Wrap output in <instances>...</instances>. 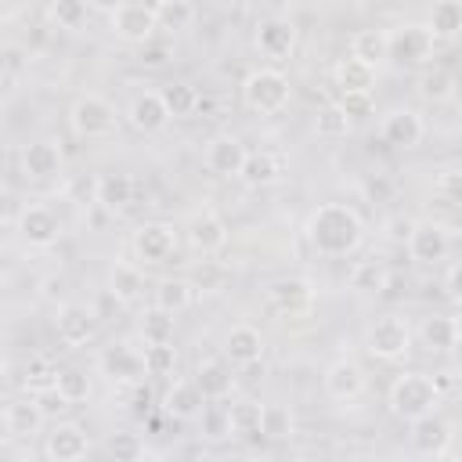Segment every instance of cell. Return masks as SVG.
<instances>
[{
    "label": "cell",
    "instance_id": "cell-1",
    "mask_svg": "<svg viewBox=\"0 0 462 462\" xmlns=\"http://www.w3.org/2000/svg\"><path fill=\"white\" fill-rule=\"evenodd\" d=\"M307 238L321 256H346L361 245L365 238V220L354 206L343 202H325L310 213L307 220Z\"/></svg>",
    "mask_w": 462,
    "mask_h": 462
},
{
    "label": "cell",
    "instance_id": "cell-2",
    "mask_svg": "<svg viewBox=\"0 0 462 462\" xmlns=\"http://www.w3.org/2000/svg\"><path fill=\"white\" fill-rule=\"evenodd\" d=\"M440 401L444 397H440V390L433 386V379L426 372H404L390 386V411L397 419H404V422H411V419H419L426 411H437Z\"/></svg>",
    "mask_w": 462,
    "mask_h": 462
},
{
    "label": "cell",
    "instance_id": "cell-3",
    "mask_svg": "<svg viewBox=\"0 0 462 462\" xmlns=\"http://www.w3.org/2000/svg\"><path fill=\"white\" fill-rule=\"evenodd\" d=\"M289 79L278 69H256L242 83V105L256 116H278L289 105Z\"/></svg>",
    "mask_w": 462,
    "mask_h": 462
},
{
    "label": "cell",
    "instance_id": "cell-4",
    "mask_svg": "<svg viewBox=\"0 0 462 462\" xmlns=\"http://www.w3.org/2000/svg\"><path fill=\"white\" fill-rule=\"evenodd\" d=\"M69 123H72V130H76L79 137H108V134H116V126H119V112H116V105H112L108 97H101V94H83V97L72 101Z\"/></svg>",
    "mask_w": 462,
    "mask_h": 462
},
{
    "label": "cell",
    "instance_id": "cell-5",
    "mask_svg": "<svg viewBox=\"0 0 462 462\" xmlns=\"http://www.w3.org/2000/svg\"><path fill=\"white\" fill-rule=\"evenodd\" d=\"M365 343H368V354H372L375 361H401V357L411 350V328H408L404 318L383 314V318H375V321L368 325Z\"/></svg>",
    "mask_w": 462,
    "mask_h": 462
},
{
    "label": "cell",
    "instance_id": "cell-6",
    "mask_svg": "<svg viewBox=\"0 0 462 462\" xmlns=\"http://www.w3.org/2000/svg\"><path fill=\"white\" fill-rule=\"evenodd\" d=\"M433 43L437 40L426 32V25H401L386 32V58L397 65H426L433 58Z\"/></svg>",
    "mask_w": 462,
    "mask_h": 462
},
{
    "label": "cell",
    "instance_id": "cell-7",
    "mask_svg": "<svg viewBox=\"0 0 462 462\" xmlns=\"http://www.w3.org/2000/svg\"><path fill=\"white\" fill-rule=\"evenodd\" d=\"M112 29H116V36L126 40V43H148L152 32H155L159 25H155V11H152V4L126 0L123 7L112 11Z\"/></svg>",
    "mask_w": 462,
    "mask_h": 462
},
{
    "label": "cell",
    "instance_id": "cell-8",
    "mask_svg": "<svg viewBox=\"0 0 462 462\" xmlns=\"http://www.w3.org/2000/svg\"><path fill=\"white\" fill-rule=\"evenodd\" d=\"M14 227H18V235H22L29 245H36V249L54 245L58 235H61V220H58V213L47 209V206H22Z\"/></svg>",
    "mask_w": 462,
    "mask_h": 462
},
{
    "label": "cell",
    "instance_id": "cell-9",
    "mask_svg": "<svg viewBox=\"0 0 462 462\" xmlns=\"http://www.w3.org/2000/svg\"><path fill=\"white\" fill-rule=\"evenodd\" d=\"M408 253L415 263H440L451 249V238H448V227L433 224V220H422V224H411L408 231Z\"/></svg>",
    "mask_w": 462,
    "mask_h": 462
},
{
    "label": "cell",
    "instance_id": "cell-10",
    "mask_svg": "<svg viewBox=\"0 0 462 462\" xmlns=\"http://www.w3.org/2000/svg\"><path fill=\"white\" fill-rule=\"evenodd\" d=\"M184 231H188V245H191L195 253H202V256H213V253H220V249L227 245V224H224L213 209L191 213Z\"/></svg>",
    "mask_w": 462,
    "mask_h": 462
},
{
    "label": "cell",
    "instance_id": "cell-11",
    "mask_svg": "<svg viewBox=\"0 0 462 462\" xmlns=\"http://www.w3.org/2000/svg\"><path fill=\"white\" fill-rule=\"evenodd\" d=\"M97 336V314L87 303H61L58 307V339L69 346H83Z\"/></svg>",
    "mask_w": 462,
    "mask_h": 462
},
{
    "label": "cell",
    "instance_id": "cell-12",
    "mask_svg": "<svg viewBox=\"0 0 462 462\" xmlns=\"http://www.w3.org/2000/svg\"><path fill=\"white\" fill-rule=\"evenodd\" d=\"M314 303V289L307 278H278L267 285V307L278 314H303Z\"/></svg>",
    "mask_w": 462,
    "mask_h": 462
},
{
    "label": "cell",
    "instance_id": "cell-13",
    "mask_svg": "<svg viewBox=\"0 0 462 462\" xmlns=\"http://www.w3.org/2000/svg\"><path fill=\"white\" fill-rule=\"evenodd\" d=\"M87 451H90V440H87L83 426H76V422H54V430L43 440V455L54 462H76Z\"/></svg>",
    "mask_w": 462,
    "mask_h": 462
},
{
    "label": "cell",
    "instance_id": "cell-14",
    "mask_svg": "<svg viewBox=\"0 0 462 462\" xmlns=\"http://www.w3.org/2000/svg\"><path fill=\"white\" fill-rule=\"evenodd\" d=\"M365 390V368L350 357H339L325 368V393L332 401H354Z\"/></svg>",
    "mask_w": 462,
    "mask_h": 462
},
{
    "label": "cell",
    "instance_id": "cell-15",
    "mask_svg": "<svg viewBox=\"0 0 462 462\" xmlns=\"http://www.w3.org/2000/svg\"><path fill=\"white\" fill-rule=\"evenodd\" d=\"M451 440V422L440 419L437 411H426L419 419H411V448L419 455H444Z\"/></svg>",
    "mask_w": 462,
    "mask_h": 462
},
{
    "label": "cell",
    "instance_id": "cell-16",
    "mask_svg": "<svg viewBox=\"0 0 462 462\" xmlns=\"http://www.w3.org/2000/svg\"><path fill=\"white\" fill-rule=\"evenodd\" d=\"M379 134H383V141L393 144V148H415V144L422 141L426 126H422L419 112H411V108H393L390 116H383Z\"/></svg>",
    "mask_w": 462,
    "mask_h": 462
},
{
    "label": "cell",
    "instance_id": "cell-17",
    "mask_svg": "<svg viewBox=\"0 0 462 462\" xmlns=\"http://www.w3.org/2000/svg\"><path fill=\"white\" fill-rule=\"evenodd\" d=\"M177 238H173V227L170 224H141L134 231V253L144 260V263H162L170 253H173Z\"/></svg>",
    "mask_w": 462,
    "mask_h": 462
},
{
    "label": "cell",
    "instance_id": "cell-18",
    "mask_svg": "<svg viewBox=\"0 0 462 462\" xmlns=\"http://www.w3.org/2000/svg\"><path fill=\"white\" fill-rule=\"evenodd\" d=\"M61 166H65V155H61V148L54 141H32L22 152V170L32 180H51V177L61 173Z\"/></svg>",
    "mask_w": 462,
    "mask_h": 462
},
{
    "label": "cell",
    "instance_id": "cell-19",
    "mask_svg": "<svg viewBox=\"0 0 462 462\" xmlns=\"http://www.w3.org/2000/svg\"><path fill=\"white\" fill-rule=\"evenodd\" d=\"M256 47L267 58H289L296 47V25L289 18H263L256 25Z\"/></svg>",
    "mask_w": 462,
    "mask_h": 462
},
{
    "label": "cell",
    "instance_id": "cell-20",
    "mask_svg": "<svg viewBox=\"0 0 462 462\" xmlns=\"http://www.w3.org/2000/svg\"><path fill=\"white\" fill-rule=\"evenodd\" d=\"M242 162H245V144H242L238 137L220 134V137H213V141L206 144V166H209L217 177H238Z\"/></svg>",
    "mask_w": 462,
    "mask_h": 462
},
{
    "label": "cell",
    "instance_id": "cell-21",
    "mask_svg": "<svg viewBox=\"0 0 462 462\" xmlns=\"http://www.w3.org/2000/svg\"><path fill=\"white\" fill-rule=\"evenodd\" d=\"M224 354H227L231 365L253 368V365L263 357V336H260V328H253V325H235V328L224 336Z\"/></svg>",
    "mask_w": 462,
    "mask_h": 462
},
{
    "label": "cell",
    "instance_id": "cell-22",
    "mask_svg": "<svg viewBox=\"0 0 462 462\" xmlns=\"http://www.w3.org/2000/svg\"><path fill=\"white\" fill-rule=\"evenodd\" d=\"M126 119H130L134 130H141V134H155V130H162V126L170 123V112H166L159 90H144V94H137V97L130 101Z\"/></svg>",
    "mask_w": 462,
    "mask_h": 462
},
{
    "label": "cell",
    "instance_id": "cell-23",
    "mask_svg": "<svg viewBox=\"0 0 462 462\" xmlns=\"http://www.w3.org/2000/svg\"><path fill=\"white\" fill-rule=\"evenodd\" d=\"M101 372H105L112 383H130V386H134V383L144 375L141 350H134V346H126V343L108 346V350L101 354Z\"/></svg>",
    "mask_w": 462,
    "mask_h": 462
},
{
    "label": "cell",
    "instance_id": "cell-24",
    "mask_svg": "<svg viewBox=\"0 0 462 462\" xmlns=\"http://www.w3.org/2000/svg\"><path fill=\"white\" fill-rule=\"evenodd\" d=\"M224 426H227V433L238 437V440H256V437H263V404H256V401H238V404H231L227 415H224Z\"/></svg>",
    "mask_w": 462,
    "mask_h": 462
},
{
    "label": "cell",
    "instance_id": "cell-25",
    "mask_svg": "<svg viewBox=\"0 0 462 462\" xmlns=\"http://www.w3.org/2000/svg\"><path fill=\"white\" fill-rule=\"evenodd\" d=\"M40 426H43V411H40V404L32 397L7 401V408H4V430L11 437H32V433H40Z\"/></svg>",
    "mask_w": 462,
    "mask_h": 462
},
{
    "label": "cell",
    "instance_id": "cell-26",
    "mask_svg": "<svg viewBox=\"0 0 462 462\" xmlns=\"http://www.w3.org/2000/svg\"><path fill=\"white\" fill-rule=\"evenodd\" d=\"M238 177L249 188H267L282 180V159L274 152H245V162L238 170Z\"/></svg>",
    "mask_w": 462,
    "mask_h": 462
},
{
    "label": "cell",
    "instance_id": "cell-27",
    "mask_svg": "<svg viewBox=\"0 0 462 462\" xmlns=\"http://www.w3.org/2000/svg\"><path fill=\"white\" fill-rule=\"evenodd\" d=\"M94 202H97L101 209H108V213L126 209V206L134 202V180H130L126 173H105V177H97V195H94Z\"/></svg>",
    "mask_w": 462,
    "mask_h": 462
},
{
    "label": "cell",
    "instance_id": "cell-28",
    "mask_svg": "<svg viewBox=\"0 0 462 462\" xmlns=\"http://www.w3.org/2000/svg\"><path fill=\"white\" fill-rule=\"evenodd\" d=\"M422 343L433 354H448L458 346V321L451 314H433L422 321Z\"/></svg>",
    "mask_w": 462,
    "mask_h": 462
},
{
    "label": "cell",
    "instance_id": "cell-29",
    "mask_svg": "<svg viewBox=\"0 0 462 462\" xmlns=\"http://www.w3.org/2000/svg\"><path fill=\"white\" fill-rule=\"evenodd\" d=\"M202 401L206 397L199 393L195 383H173L166 390V397H162V411L173 415V419H195L202 411Z\"/></svg>",
    "mask_w": 462,
    "mask_h": 462
},
{
    "label": "cell",
    "instance_id": "cell-30",
    "mask_svg": "<svg viewBox=\"0 0 462 462\" xmlns=\"http://www.w3.org/2000/svg\"><path fill=\"white\" fill-rule=\"evenodd\" d=\"M191 300H195V285H191L188 278H162V282L155 285V307L166 310V314L188 310Z\"/></svg>",
    "mask_w": 462,
    "mask_h": 462
},
{
    "label": "cell",
    "instance_id": "cell-31",
    "mask_svg": "<svg viewBox=\"0 0 462 462\" xmlns=\"http://www.w3.org/2000/svg\"><path fill=\"white\" fill-rule=\"evenodd\" d=\"M458 29H462V4H458V0H437L426 32H430L433 40H455Z\"/></svg>",
    "mask_w": 462,
    "mask_h": 462
},
{
    "label": "cell",
    "instance_id": "cell-32",
    "mask_svg": "<svg viewBox=\"0 0 462 462\" xmlns=\"http://www.w3.org/2000/svg\"><path fill=\"white\" fill-rule=\"evenodd\" d=\"M108 292L119 300V303H134L141 292H144V274L134 267V263H116L108 271Z\"/></svg>",
    "mask_w": 462,
    "mask_h": 462
},
{
    "label": "cell",
    "instance_id": "cell-33",
    "mask_svg": "<svg viewBox=\"0 0 462 462\" xmlns=\"http://www.w3.org/2000/svg\"><path fill=\"white\" fill-rule=\"evenodd\" d=\"M386 282H390V274H386V267H383L379 260H357V263L350 267V289H354V292L379 296V292L386 289Z\"/></svg>",
    "mask_w": 462,
    "mask_h": 462
},
{
    "label": "cell",
    "instance_id": "cell-34",
    "mask_svg": "<svg viewBox=\"0 0 462 462\" xmlns=\"http://www.w3.org/2000/svg\"><path fill=\"white\" fill-rule=\"evenodd\" d=\"M141 365H144V375L152 379H166L177 372V350H173V339L166 343H144L141 350Z\"/></svg>",
    "mask_w": 462,
    "mask_h": 462
},
{
    "label": "cell",
    "instance_id": "cell-35",
    "mask_svg": "<svg viewBox=\"0 0 462 462\" xmlns=\"http://www.w3.org/2000/svg\"><path fill=\"white\" fill-rule=\"evenodd\" d=\"M336 87L346 90H372L375 87V65H365L357 58H343L336 65Z\"/></svg>",
    "mask_w": 462,
    "mask_h": 462
},
{
    "label": "cell",
    "instance_id": "cell-36",
    "mask_svg": "<svg viewBox=\"0 0 462 462\" xmlns=\"http://www.w3.org/2000/svg\"><path fill=\"white\" fill-rule=\"evenodd\" d=\"M231 383H235L231 379V368L220 365V361H206L195 372V386H199L202 397H227L231 393Z\"/></svg>",
    "mask_w": 462,
    "mask_h": 462
},
{
    "label": "cell",
    "instance_id": "cell-37",
    "mask_svg": "<svg viewBox=\"0 0 462 462\" xmlns=\"http://www.w3.org/2000/svg\"><path fill=\"white\" fill-rule=\"evenodd\" d=\"M152 11H155V25L170 29V32H180V29H188L195 22L191 0H155Z\"/></svg>",
    "mask_w": 462,
    "mask_h": 462
},
{
    "label": "cell",
    "instance_id": "cell-38",
    "mask_svg": "<svg viewBox=\"0 0 462 462\" xmlns=\"http://www.w3.org/2000/svg\"><path fill=\"white\" fill-rule=\"evenodd\" d=\"M350 58L365 65H379L386 58V32L383 29H357L350 40Z\"/></svg>",
    "mask_w": 462,
    "mask_h": 462
},
{
    "label": "cell",
    "instance_id": "cell-39",
    "mask_svg": "<svg viewBox=\"0 0 462 462\" xmlns=\"http://www.w3.org/2000/svg\"><path fill=\"white\" fill-rule=\"evenodd\" d=\"M170 119H184V116H195V105H199V90L191 83H170L159 90Z\"/></svg>",
    "mask_w": 462,
    "mask_h": 462
},
{
    "label": "cell",
    "instance_id": "cell-40",
    "mask_svg": "<svg viewBox=\"0 0 462 462\" xmlns=\"http://www.w3.org/2000/svg\"><path fill=\"white\" fill-rule=\"evenodd\" d=\"M350 126H354V123H350V116L339 108V101L321 105L318 116H314V130H318V137H325V141H339V137H346Z\"/></svg>",
    "mask_w": 462,
    "mask_h": 462
},
{
    "label": "cell",
    "instance_id": "cell-41",
    "mask_svg": "<svg viewBox=\"0 0 462 462\" xmlns=\"http://www.w3.org/2000/svg\"><path fill=\"white\" fill-rule=\"evenodd\" d=\"M141 336H144V343H166V339H173V314L152 307L141 318Z\"/></svg>",
    "mask_w": 462,
    "mask_h": 462
},
{
    "label": "cell",
    "instance_id": "cell-42",
    "mask_svg": "<svg viewBox=\"0 0 462 462\" xmlns=\"http://www.w3.org/2000/svg\"><path fill=\"white\" fill-rule=\"evenodd\" d=\"M54 386H58L72 404H79V401L90 397V375L79 372V368H61V372L54 375Z\"/></svg>",
    "mask_w": 462,
    "mask_h": 462
},
{
    "label": "cell",
    "instance_id": "cell-43",
    "mask_svg": "<svg viewBox=\"0 0 462 462\" xmlns=\"http://www.w3.org/2000/svg\"><path fill=\"white\" fill-rule=\"evenodd\" d=\"M51 18L58 29H79L87 22V0H51Z\"/></svg>",
    "mask_w": 462,
    "mask_h": 462
},
{
    "label": "cell",
    "instance_id": "cell-44",
    "mask_svg": "<svg viewBox=\"0 0 462 462\" xmlns=\"http://www.w3.org/2000/svg\"><path fill=\"white\" fill-rule=\"evenodd\" d=\"M419 87H422V97H430V101H448V97L455 94V76H451L448 69H430Z\"/></svg>",
    "mask_w": 462,
    "mask_h": 462
},
{
    "label": "cell",
    "instance_id": "cell-45",
    "mask_svg": "<svg viewBox=\"0 0 462 462\" xmlns=\"http://www.w3.org/2000/svg\"><path fill=\"white\" fill-rule=\"evenodd\" d=\"M32 401L40 404V411H43V419H58V415H65L69 408H72V401L51 383V386H40V390H32Z\"/></svg>",
    "mask_w": 462,
    "mask_h": 462
},
{
    "label": "cell",
    "instance_id": "cell-46",
    "mask_svg": "<svg viewBox=\"0 0 462 462\" xmlns=\"http://www.w3.org/2000/svg\"><path fill=\"white\" fill-rule=\"evenodd\" d=\"M105 448H108V455H112L116 462H134V458L144 455V444H141L137 433H112Z\"/></svg>",
    "mask_w": 462,
    "mask_h": 462
},
{
    "label": "cell",
    "instance_id": "cell-47",
    "mask_svg": "<svg viewBox=\"0 0 462 462\" xmlns=\"http://www.w3.org/2000/svg\"><path fill=\"white\" fill-rule=\"evenodd\" d=\"M263 437H292V415L289 408H263Z\"/></svg>",
    "mask_w": 462,
    "mask_h": 462
},
{
    "label": "cell",
    "instance_id": "cell-48",
    "mask_svg": "<svg viewBox=\"0 0 462 462\" xmlns=\"http://www.w3.org/2000/svg\"><path fill=\"white\" fill-rule=\"evenodd\" d=\"M339 108L350 116V123L372 116V90H346V94L339 97Z\"/></svg>",
    "mask_w": 462,
    "mask_h": 462
},
{
    "label": "cell",
    "instance_id": "cell-49",
    "mask_svg": "<svg viewBox=\"0 0 462 462\" xmlns=\"http://www.w3.org/2000/svg\"><path fill=\"white\" fill-rule=\"evenodd\" d=\"M54 368H51V361L47 357H32L29 365H25V386H32V390H40V386H51L54 383Z\"/></svg>",
    "mask_w": 462,
    "mask_h": 462
},
{
    "label": "cell",
    "instance_id": "cell-50",
    "mask_svg": "<svg viewBox=\"0 0 462 462\" xmlns=\"http://www.w3.org/2000/svg\"><path fill=\"white\" fill-rule=\"evenodd\" d=\"M458 188H462V180H458V170H444V177H440V191H444V199L455 206L458 202Z\"/></svg>",
    "mask_w": 462,
    "mask_h": 462
},
{
    "label": "cell",
    "instance_id": "cell-51",
    "mask_svg": "<svg viewBox=\"0 0 462 462\" xmlns=\"http://www.w3.org/2000/svg\"><path fill=\"white\" fill-rule=\"evenodd\" d=\"M22 213V202L14 195H0V224H14Z\"/></svg>",
    "mask_w": 462,
    "mask_h": 462
},
{
    "label": "cell",
    "instance_id": "cell-52",
    "mask_svg": "<svg viewBox=\"0 0 462 462\" xmlns=\"http://www.w3.org/2000/svg\"><path fill=\"white\" fill-rule=\"evenodd\" d=\"M444 292H448V300H451V303H458V300H462V292H458V263H451V267H448V274H444Z\"/></svg>",
    "mask_w": 462,
    "mask_h": 462
},
{
    "label": "cell",
    "instance_id": "cell-53",
    "mask_svg": "<svg viewBox=\"0 0 462 462\" xmlns=\"http://www.w3.org/2000/svg\"><path fill=\"white\" fill-rule=\"evenodd\" d=\"M61 292H65V278H61V274H58V278H54V274L43 278V300H58Z\"/></svg>",
    "mask_w": 462,
    "mask_h": 462
},
{
    "label": "cell",
    "instance_id": "cell-54",
    "mask_svg": "<svg viewBox=\"0 0 462 462\" xmlns=\"http://www.w3.org/2000/svg\"><path fill=\"white\" fill-rule=\"evenodd\" d=\"M408 231H411V220H390V238L393 242H404Z\"/></svg>",
    "mask_w": 462,
    "mask_h": 462
},
{
    "label": "cell",
    "instance_id": "cell-55",
    "mask_svg": "<svg viewBox=\"0 0 462 462\" xmlns=\"http://www.w3.org/2000/svg\"><path fill=\"white\" fill-rule=\"evenodd\" d=\"M126 0H87V7H94V11H105V14H112L116 7H123Z\"/></svg>",
    "mask_w": 462,
    "mask_h": 462
},
{
    "label": "cell",
    "instance_id": "cell-56",
    "mask_svg": "<svg viewBox=\"0 0 462 462\" xmlns=\"http://www.w3.org/2000/svg\"><path fill=\"white\" fill-rule=\"evenodd\" d=\"M144 61H148V65H162V61H166V47H148V51H144Z\"/></svg>",
    "mask_w": 462,
    "mask_h": 462
},
{
    "label": "cell",
    "instance_id": "cell-57",
    "mask_svg": "<svg viewBox=\"0 0 462 462\" xmlns=\"http://www.w3.org/2000/svg\"><path fill=\"white\" fill-rule=\"evenodd\" d=\"M7 61H11V58H7V51H4V47H0V76H4V72H7Z\"/></svg>",
    "mask_w": 462,
    "mask_h": 462
}]
</instances>
